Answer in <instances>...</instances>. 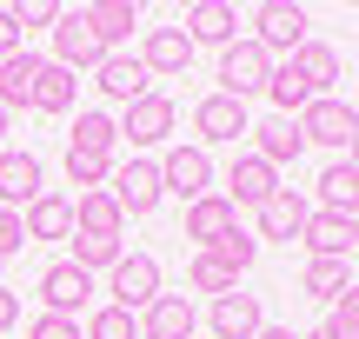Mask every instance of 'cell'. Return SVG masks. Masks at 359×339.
<instances>
[{
    "instance_id": "52a82bcc",
    "label": "cell",
    "mask_w": 359,
    "mask_h": 339,
    "mask_svg": "<svg viewBox=\"0 0 359 339\" xmlns=\"http://www.w3.org/2000/svg\"><path fill=\"white\" fill-rule=\"evenodd\" d=\"M160 186L180 193L187 207L206 200V193H213V160H206V146H173V153L160 160Z\"/></svg>"
},
{
    "instance_id": "5b68a950",
    "label": "cell",
    "mask_w": 359,
    "mask_h": 339,
    "mask_svg": "<svg viewBox=\"0 0 359 339\" xmlns=\"http://www.w3.org/2000/svg\"><path fill=\"white\" fill-rule=\"evenodd\" d=\"M107 47L93 40L87 13L80 7H60V20H53V67H67V74H80V67H100Z\"/></svg>"
},
{
    "instance_id": "7a4b0ae2",
    "label": "cell",
    "mask_w": 359,
    "mask_h": 339,
    "mask_svg": "<svg viewBox=\"0 0 359 339\" xmlns=\"http://www.w3.org/2000/svg\"><path fill=\"white\" fill-rule=\"evenodd\" d=\"M299 140H306V146H333V153H346V146L359 140V106H346L339 93L306 100V113H299Z\"/></svg>"
},
{
    "instance_id": "7402d4cb",
    "label": "cell",
    "mask_w": 359,
    "mask_h": 339,
    "mask_svg": "<svg viewBox=\"0 0 359 339\" xmlns=\"http://www.w3.org/2000/svg\"><path fill=\"white\" fill-rule=\"evenodd\" d=\"M40 53H13V60H0V113H13V106H34V80H40Z\"/></svg>"
},
{
    "instance_id": "4316f807",
    "label": "cell",
    "mask_w": 359,
    "mask_h": 339,
    "mask_svg": "<svg viewBox=\"0 0 359 339\" xmlns=\"http://www.w3.org/2000/svg\"><path fill=\"white\" fill-rule=\"evenodd\" d=\"M74 100H80V74H67V67H40V80H34V113H74Z\"/></svg>"
},
{
    "instance_id": "f1b7e54d",
    "label": "cell",
    "mask_w": 359,
    "mask_h": 339,
    "mask_svg": "<svg viewBox=\"0 0 359 339\" xmlns=\"http://www.w3.org/2000/svg\"><path fill=\"white\" fill-rule=\"evenodd\" d=\"M74 226H80V233H107V240H120L127 213H120V200L100 186V193H80V200H74Z\"/></svg>"
},
{
    "instance_id": "83f0119b",
    "label": "cell",
    "mask_w": 359,
    "mask_h": 339,
    "mask_svg": "<svg viewBox=\"0 0 359 339\" xmlns=\"http://www.w3.org/2000/svg\"><path fill=\"white\" fill-rule=\"evenodd\" d=\"M67 247H74V253H67V266H80V273H114L120 253H127L120 240H107V233H80V226L67 233Z\"/></svg>"
},
{
    "instance_id": "b9f144b4",
    "label": "cell",
    "mask_w": 359,
    "mask_h": 339,
    "mask_svg": "<svg viewBox=\"0 0 359 339\" xmlns=\"http://www.w3.org/2000/svg\"><path fill=\"white\" fill-rule=\"evenodd\" d=\"M13 326H20V300L0 286V333H13Z\"/></svg>"
},
{
    "instance_id": "9c48e42d",
    "label": "cell",
    "mask_w": 359,
    "mask_h": 339,
    "mask_svg": "<svg viewBox=\"0 0 359 339\" xmlns=\"http://www.w3.org/2000/svg\"><path fill=\"white\" fill-rule=\"evenodd\" d=\"M93 87H100L107 100L133 106V100H147V93H154V74L140 67V53H107V60L93 67Z\"/></svg>"
},
{
    "instance_id": "5bb4252c",
    "label": "cell",
    "mask_w": 359,
    "mask_h": 339,
    "mask_svg": "<svg viewBox=\"0 0 359 339\" xmlns=\"http://www.w3.org/2000/svg\"><path fill=\"white\" fill-rule=\"evenodd\" d=\"M40 193H47V186H40V160L0 146V207H7V213H27Z\"/></svg>"
},
{
    "instance_id": "e0dca14e",
    "label": "cell",
    "mask_w": 359,
    "mask_h": 339,
    "mask_svg": "<svg viewBox=\"0 0 359 339\" xmlns=\"http://www.w3.org/2000/svg\"><path fill=\"white\" fill-rule=\"evenodd\" d=\"M87 293H93V273H80V266H47L40 273V300H47V313H60V319H74L80 306H87Z\"/></svg>"
},
{
    "instance_id": "8992f818",
    "label": "cell",
    "mask_w": 359,
    "mask_h": 339,
    "mask_svg": "<svg viewBox=\"0 0 359 339\" xmlns=\"http://www.w3.org/2000/svg\"><path fill=\"white\" fill-rule=\"evenodd\" d=\"M253 27H259V47L266 53H299L306 47V7H293V0H266V7H253Z\"/></svg>"
},
{
    "instance_id": "8d00e7d4",
    "label": "cell",
    "mask_w": 359,
    "mask_h": 339,
    "mask_svg": "<svg viewBox=\"0 0 359 339\" xmlns=\"http://www.w3.org/2000/svg\"><path fill=\"white\" fill-rule=\"evenodd\" d=\"M213 253H219V260H226V266H233V273H246V266H253V260H259V240H246V233H226V240H219V247H213Z\"/></svg>"
},
{
    "instance_id": "3957f363",
    "label": "cell",
    "mask_w": 359,
    "mask_h": 339,
    "mask_svg": "<svg viewBox=\"0 0 359 339\" xmlns=\"http://www.w3.org/2000/svg\"><path fill=\"white\" fill-rule=\"evenodd\" d=\"M107 293H114L107 306H120V313H147L160 300V260L154 253H120V266L107 273Z\"/></svg>"
},
{
    "instance_id": "2e32d148",
    "label": "cell",
    "mask_w": 359,
    "mask_h": 339,
    "mask_svg": "<svg viewBox=\"0 0 359 339\" xmlns=\"http://www.w3.org/2000/svg\"><path fill=\"white\" fill-rule=\"evenodd\" d=\"M226 233H240V213H233L226 193H206V200L187 207V240H200V253H213Z\"/></svg>"
},
{
    "instance_id": "f35d334b",
    "label": "cell",
    "mask_w": 359,
    "mask_h": 339,
    "mask_svg": "<svg viewBox=\"0 0 359 339\" xmlns=\"http://www.w3.org/2000/svg\"><path fill=\"white\" fill-rule=\"evenodd\" d=\"M27 339H80V319H60V313H40L34 326H27Z\"/></svg>"
},
{
    "instance_id": "4dcf8cb0",
    "label": "cell",
    "mask_w": 359,
    "mask_h": 339,
    "mask_svg": "<svg viewBox=\"0 0 359 339\" xmlns=\"http://www.w3.org/2000/svg\"><path fill=\"white\" fill-rule=\"evenodd\" d=\"M187 279H193V293H213V300H226V293H240V273H233V266L219 260V253H193Z\"/></svg>"
},
{
    "instance_id": "ac0fdd59",
    "label": "cell",
    "mask_w": 359,
    "mask_h": 339,
    "mask_svg": "<svg viewBox=\"0 0 359 339\" xmlns=\"http://www.w3.org/2000/svg\"><path fill=\"white\" fill-rule=\"evenodd\" d=\"M206 326H213V339H259V300L253 293H226V300H213V313H206Z\"/></svg>"
},
{
    "instance_id": "8fae6325",
    "label": "cell",
    "mask_w": 359,
    "mask_h": 339,
    "mask_svg": "<svg viewBox=\"0 0 359 339\" xmlns=\"http://www.w3.org/2000/svg\"><path fill=\"white\" fill-rule=\"evenodd\" d=\"M273 193H280V173H273L259 153H240V160H233V173H226V200H233V213H240V207L259 213Z\"/></svg>"
},
{
    "instance_id": "f6af8a7d",
    "label": "cell",
    "mask_w": 359,
    "mask_h": 339,
    "mask_svg": "<svg viewBox=\"0 0 359 339\" xmlns=\"http://www.w3.org/2000/svg\"><path fill=\"white\" fill-rule=\"evenodd\" d=\"M346 160H353V167H359V140H353V146H346Z\"/></svg>"
},
{
    "instance_id": "ab89813d",
    "label": "cell",
    "mask_w": 359,
    "mask_h": 339,
    "mask_svg": "<svg viewBox=\"0 0 359 339\" xmlns=\"http://www.w3.org/2000/svg\"><path fill=\"white\" fill-rule=\"evenodd\" d=\"M20 247H27V226H20V213H7V207H0V266H7Z\"/></svg>"
},
{
    "instance_id": "ffe728a7",
    "label": "cell",
    "mask_w": 359,
    "mask_h": 339,
    "mask_svg": "<svg viewBox=\"0 0 359 339\" xmlns=\"http://www.w3.org/2000/svg\"><path fill=\"white\" fill-rule=\"evenodd\" d=\"M306 220H313V207L293 193V186H280V193L259 207V233H266V240H299V233H306Z\"/></svg>"
},
{
    "instance_id": "44dd1931",
    "label": "cell",
    "mask_w": 359,
    "mask_h": 339,
    "mask_svg": "<svg viewBox=\"0 0 359 339\" xmlns=\"http://www.w3.org/2000/svg\"><path fill=\"white\" fill-rule=\"evenodd\" d=\"M299 240H306V253H313V260H346V253H353V220H346V213H313V220H306V233H299Z\"/></svg>"
},
{
    "instance_id": "bcb514c9",
    "label": "cell",
    "mask_w": 359,
    "mask_h": 339,
    "mask_svg": "<svg viewBox=\"0 0 359 339\" xmlns=\"http://www.w3.org/2000/svg\"><path fill=\"white\" fill-rule=\"evenodd\" d=\"M353 247H359V213H353Z\"/></svg>"
},
{
    "instance_id": "9a60e30c",
    "label": "cell",
    "mask_w": 359,
    "mask_h": 339,
    "mask_svg": "<svg viewBox=\"0 0 359 339\" xmlns=\"http://www.w3.org/2000/svg\"><path fill=\"white\" fill-rule=\"evenodd\" d=\"M193 333H200V313H193L187 293H160L140 313V339H193Z\"/></svg>"
},
{
    "instance_id": "ee69618b",
    "label": "cell",
    "mask_w": 359,
    "mask_h": 339,
    "mask_svg": "<svg viewBox=\"0 0 359 339\" xmlns=\"http://www.w3.org/2000/svg\"><path fill=\"white\" fill-rule=\"evenodd\" d=\"M299 339H339V333L333 326H313V333H299Z\"/></svg>"
},
{
    "instance_id": "484cf974",
    "label": "cell",
    "mask_w": 359,
    "mask_h": 339,
    "mask_svg": "<svg viewBox=\"0 0 359 339\" xmlns=\"http://www.w3.org/2000/svg\"><path fill=\"white\" fill-rule=\"evenodd\" d=\"M320 207L326 213H359V167L353 160H326V173H320Z\"/></svg>"
},
{
    "instance_id": "7c38bea8",
    "label": "cell",
    "mask_w": 359,
    "mask_h": 339,
    "mask_svg": "<svg viewBox=\"0 0 359 339\" xmlns=\"http://www.w3.org/2000/svg\"><path fill=\"white\" fill-rule=\"evenodd\" d=\"M114 127H120V140H133V146H160L173 133V100L167 93H147V100H133Z\"/></svg>"
},
{
    "instance_id": "603a6c76",
    "label": "cell",
    "mask_w": 359,
    "mask_h": 339,
    "mask_svg": "<svg viewBox=\"0 0 359 339\" xmlns=\"http://www.w3.org/2000/svg\"><path fill=\"white\" fill-rule=\"evenodd\" d=\"M286 67H293V74H299V80L313 87V100H326V93L339 87V53L326 47V40H306V47H299V53H293Z\"/></svg>"
},
{
    "instance_id": "d590c367",
    "label": "cell",
    "mask_w": 359,
    "mask_h": 339,
    "mask_svg": "<svg viewBox=\"0 0 359 339\" xmlns=\"http://www.w3.org/2000/svg\"><path fill=\"white\" fill-rule=\"evenodd\" d=\"M326 326H333L339 339H359V279H353V286H346V293L333 300V313H326Z\"/></svg>"
},
{
    "instance_id": "f546056e",
    "label": "cell",
    "mask_w": 359,
    "mask_h": 339,
    "mask_svg": "<svg viewBox=\"0 0 359 339\" xmlns=\"http://www.w3.org/2000/svg\"><path fill=\"white\" fill-rule=\"evenodd\" d=\"M67 146H80V153H107L114 160V146H120V127H114V113H100V106H80V120H74V140Z\"/></svg>"
},
{
    "instance_id": "6da1fadb",
    "label": "cell",
    "mask_w": 359,
    "mask_h": 339,
    "mask_svg": "<svg viewBox=\"0 0 359 339\" xmlns=\"http://www.w3.org/2000/svg\"><path fill=\"white\" fill-rule=\"evenodd\" d=\"M273 67H280V60H273L253 34L233 40V47H219V93H226V100H253V93H266Z\"/></svg>"
},
{
    "instance_id": "1f68e13d",
    "label": "cell",
    "mask_w": 359,
    "mask_h": 339,
    "mask_svg": "<svg viewBox=\"0 0 359 339\" xmlns=\"http://www.w3.org/2000/svg\"><path fill=\"white\" fill-rule=\"evenodd\" d=\"M299 286H306L313 300H326V306H333L339 293L353 286V266H346V260H306V273H299Z\"/></svg>"
},
{
    "instance_id": "4fadbf2b",
    "label": "cell",
    "mask_w": 359,
    "mask_h": 339,
    "mask_svg": "<svg viewBox=\"0 0 359 339\" xmlns=\"http://www.w3.org/2000/svg\"><path fill=\"white\" fill-rule=\"evenodd\" d=\"M187 40L193 47H233V40H240V7H233V0H193L187 7Z\"/></svg>"
},
{
    "instance_id": "e575fe53",
    "label": "cell",
    "mask_w": 359,
    "mask_h": 339,
    "mask_svg": "<svg viewBox=\"0 0 359 339\" xmlns=\"http://www.w3.org/2000/svg\"><path fill=\"white\" fill-rule=\"evenodd\" d=\"M80 339H140V319L120 313V306H93L87 326H80Z\"/></svg>"
},
{
    "instance_id": "cb8c5ba5",
    "label": "cell",
    "mask_w": 359,
    "mask_h": 339,
    "mask_svg": "<svg viewBox=\"0 0 359 339\" xmlns=\"http://www.w3.org/2000/svg\"><path fill=\"white\" fill-rule=\"evenodd\" d=\"M20 226H27V240H67L74 233V200L67 193H40L34 207L20 213Z\"/></svg>"
},
{
    "instance_id": "60d3db41",
    "label": "cell",
    "mask_w": 359,
    "mask_h": 339,
    "mask_svg": "<svg viewBox=\"0 0 359 339\" xmlns=\"http://www.w3.org/2000/svg\"><path fill=\"white\" fill-rule=\"evenodd\" d=\"M20 27H13V7H0V60H13V53H20Z\"/></svg>"
},
{
    "instance_id": "d4e9b609",
    "label": "cell",
    "mask_w": 359,
    "mask_h": 339,
    "mask_svg": "<svg viewBox=\"0 0 359 339\" xmlns=\"http://www.w3.org/2000/svg\"><path fill=\"white\" fill-rule=\"evenodd\" d=\"M253 153L266 160L273 173H280L286 160H299V153H306V140H299V120L280 113V120H266V127H253Z\"/></svg>"
},
{
    "instance_id": "30bf717a",
    "label": "cell",
    "mask_w": 359,
    "mask_h": 339,
    "mask_svg": "<svg viewBox=\"0 0 359 339\" xmlns=\"http://www.w3.org/2000/svg\"><path fill=\"white\" fill-rule=\"evenodd\" d=\"M140 67H147L154 80L187 74V67H193V40H187V27H147V40H140Z\"/></svg>"
},
{
    "instance_id": "7bdbcfd3",
    "label": "cell",
    "mask_w": 359,
    "mask_h": 339,
    "mask_svg": "<svg viewBox=\"0 0 359 339\" xmlns=\"http://www.w3.org/2000/svg\"><path fill=\"white\" fill-rule=\"evenodd\" d=\"M259 339H299L293 326H259Z\"/></svg>"
},
{
    "instance_id": "d6986e66",
    "label": "cell",
    "mask_w": 359,
    "mask_h": 339,
    "mask_svg": "<svg viewBox=\"0 0 359 339\" xmlns=\"http://www.w3.org/2000/svg\"><path fill=\"white\" fill-rule=\"evenodd\" d=\"M80 13H87V27H93V40H100L107 53H114L120 40H127L133 27H140V7H133V0H87V7H80Z\"/></svg>"
},
{
    "instance_id": "74e56055",
    "label": "cell",
    "mask_w": 359,
    "mask_h": 339,
    "mask_svg": "<svg viewBox=\"0 0 359 339\" xmlns=\"http://www.w3.org/2000/svg\"><path fill=\"white\" fill-rule=\"evenodd\" d=\"M53 20H60L53 0H20V7H13V27H20V34H27V27H53Z\"/></svg>"
},
{
    "instance_id": "836d02e7",
    "label": "cell",
    "mask_w": 359,
    "mask_h": 339,
    "mask_svg": "<svg viewBox=\"0 0 359 339\" xmlns=\"http://www.w3.org/2000/svg\"><path fill=\"white\" fill-rule=\"evenodd\" d=\"M67 180H74L80 193H100V186L114 180V160H107V153H80V146H67Z\"/></svg>"
},
{
    "instance_id": "7dc6e473",
    "label": "cell",
    "mask_w": 359,
    "mask_h": 339,
    "mask_svg": "<svg viewBox=\"0 0 359 339\" xmlns=\"http://www.w3.org/2000/svg\"><path fill=\"white\" fill-rule=\"evenodd\" d=\"M0 140H7V113H0Z\"/></svg>"
},
{
    "instance_id": "ba28073f",
    "label": "cell",
    "mask_w": 359,
    "mask_h": 339,
    "mask_svg": "<svg viewBox=\"0 0 359 339\" xmlns=\"http://www.w3.org/2000/svg\"><path fill=\"white\" fill-rule=\"evenodd\" d=\"M193 133H200V146H226V140H240V133H253V120H246V100L206 93V100L193 106Z\"/></svg>"
},
{
    "instance_id": "d6a6232c",
    "label": "cell",
    "mask_w": 359,
    "mask_h": 339,
    "mask_svg": "<svg viewBox=\"0 0 359 339\" xmlns=\"http://www.w3.org/2000/svg\"><path fill=\"white\" fill-rule=\"evenodd\" d=\"M266 100L280 106L286 120H299V113H306V100H313V87L293 74V67H273V80H266Z\"/></svg>"
},
{
    "instance_id": "277c9868",
    "label": "cell",
    "mask_w": 359,
    "mask_h": 339,
    "mask_svg": "<svg viewBox=\"0 0 359 339\" xmlns=\"http://www.w3.org/2000/svg\"><path fill=\"white\" fill-rule=\"evenodd\" d=\"M107 193L120 200V213H127V220H147V213L167 200V186H160V160H127V167H114Z\"/></svg>"
}]
</instances>
